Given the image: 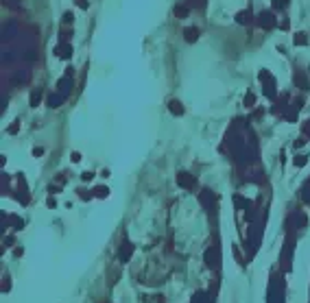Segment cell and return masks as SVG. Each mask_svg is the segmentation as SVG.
Masks as SVG:
<instances>
[{
	"instance_id": "6da1fadb",
	"label": "cell",
	"mask_w": 310,
	"mask_h": 303,
	"mask_svg": "<svg viewBox=\"0 0 310 303\" xmlns=\"http://www.w3.org/2000/svg\"><path fill=\"white\" fill-rule=\"evenodd\" d=\"M258 22H260V26L262 29H271V26H275V18H273V13H260V18H258Z\"/></svg>"
},
{
	"instance_id": "7a4b0ae2",
	"label": "cell",
	"mask_w": 310,
	"mask_h": 303,
	"mask_svg": "<svg viewBox=\"0 0 310 303\" xmlns=\"http://www.w3.org/2000/svg\"><path fill=\"white\" fill-rule=\"evenodd\" d=\"M168 109H170V114H175V116H181V114H184V107H181L179 100H170V103H168Z\"/></svg>"
},
{
	"instance_id": "3957f363",
	"label": "cell",
	"mask_w": 310,
	"mask_h": 303,
	"mask_svg": "<svg viewBox=\"0 0 310 303\" xmlns=\"http://www.w3.org/2000/svg\"><path fill=\"white\" fill-rule=\"evenodd\" d=\"M184 35H186V42L192 44V42H197V39H199V29H186Z\"/></svg>"
},
{
	"instance_id": "277c9868",
	"label": "cell",
	"mask_w": 310,
	"mask_h": 303,
	"mask_svg": "<svg viewBox=\"0 0 310 303\" xmlns=\"http://www.w3.org/2000/svg\"><path fill=\"white\" fill-rule=\"evenodd\" d=\"M308 44V37H306V33H297L295 35V46H306Z\"/></svg>"
},
{
	"instance_id": "5b68a950",
	"label": "cell",
	"mask_w": 310,
	"mask_h": 303,
	"mask_svg": "<svg viewBox=\"0 0 310 303\" xmlns=\"http://www.w3.org/2000/svg\"><path fill=\"white\" fill-rule=\"evenodd\" d=\"M238 22H240V24H245V22H249V11H240V13H238V18H236Z\"/></svg>"
},
{
	"instance_id": "8992f818",
	"label": "cell",
	"mask_w": 310,
	"mask_h": 303,
	"mask_svg": "<svg viewBox=\"0 0 310 303\" xmlns=\"http://www.w3.org/2000/svg\"><path fill=\"white\" fill-rule=\"evenodd\" d=\"M175 15H179V18H186V15H188V7H175Z\"/></svg>"
},
{
	"instance_id": "52a82bcc",
	"label": "cell",
	"mask_w": 310,
	"mask_h": 303,
	"mask_svg": "<svg viewBox=\"0 0 310 303\" xmlns=\"http://www.w3.org/2000/svg\"><path fill=\"white\" fill-rule=\"evenodd\" d=\"M94 192H96V196H101V199H105V196H107V194H109V190L101 186V188H96V190H94Z\"/></svg>"
},
{
	"instance_id": "ba28073f",
	"label": "cell",
	"mask_w": 310,
	"mask_h": 303,
	"mask_svg": "<svg viewBox=\"0 0 310 303\" xmlns=\"http://www.w3.org/2000/svg\"><path fill=\"white\" fill-rule=\"evenodd\" d=\"M37 103H40V92H33L31 94V107H37Z\"/></svg>"
},
{
	"instance_id": "9c48e42d",
	"label": "cell",
	"mask_w": 310,
	"mask_h": 303,
	"mask_svg": "<svg viewBox=\"0 0 310 303\" xmlns=\"http://www.w3.org/2000/svg\"><path fill=\"white\" fill-rule=\"evenodd\" d=\"M59 103H61L59 96H50V98H48V105H50V107H59Z\"/></svg>"
},
{
	"instance_id": "30bf717a",
	"label": "cell",
	"mask_w": 310,
	"mask_h": 303,
	"mask_svg": "<svg viewBox=\"0 0 310 303\" xmlns=\"http://www.w3.org/2000/svg\"><path fill=\"white\" fill-rule=\"evenodd\" d=\"M286 4H288V0H275V2H273V9H284Z\"/></svg>"
},
{
	"instance_id": "8fae6325",
	"label": "cell",
	"mask_w": 310,
	"mask_h": 303,
	"mask_svg": "<svg viewBox=\"0 0 310 303\" xmlns=\"http://www.w3.org/2000/svg\"><path fill=\"white\" fill-rule=\"evenodd\" d=\"M293 164H295V166H304V164H306V157H304V155H297L295 159H293Z\"/></svg>"
},
{
	"instance_id": "7c38bea8",
	"label": "cell",
	"mask_w": 310,
	"mask_h": 303,
	"mask_svg": "<svg viewBox=\"0 0 310 303\" xmlns=\"http://www.w3.org/2000/svg\"><path fill=\"white\" fill-rule=\"evenodd\" d=\"M72 20H74V15L70 13V11H66V13H63V22L68 24V22H72Z\"/></svg>"
},
{
	"instance_id": "4fadbf2b",
	"label": "cell",
	"mask_w": 310,
	"mask_h": 303,
	"mask_svg": "<svg viewBox=\"0 0 310 303\" xmlns=\"http://www.w3.org/2000/svg\"><path fill=\"white\" fill-rule=\"evenodd\" d=\"M70 159H72L74 164H79V161H81V153H76V150H74V153L70 155Z\"/></svg>"
},
{
	"instance_id": "5bb4252c",
	"label": "cell",
	"mask_w": 310,
	"mask_h": 303,
	"mask_svg": "<svg viewBox=\"0 0 310 303\" xmlns=\"http://www.w3.org/2000/svg\"><path fill=\"white\" fill-rule=\"evenodd\" d=\"M70 50H72L70 46H63V53H61V57H63V59H68V57H70Z\"/></svg>"
},
{
	"instance_id": "9a60e30c",
	"label": "cell",
	"mask_w": 310,
	"mask_h": 303,
	"mask_svg": "<svg viewBox=\"0 0 310 303\" xmlns=\"http://www.w3.org/2000/svg\"><path fill=\"white\" fill-rule=\"evenodd\" d=\"M94 175H92V172H83V175H81V179H83V181H90V179H92Z\"/></svg>"
},
{
	"instance_id": "2e32d148",
	"label": "cell",
	"mask_w": 310,
	"mask_h": 303,
	"mask_svg": "<svg viewBox=\"0 0 310 303\" xmlns=\"http://www.w3.org/2000/svg\"><path fill=\"white\" fill-rule=\"evenodd\" d=\"M18 129H20V122H15V125H11V127H9V133H15Z\"/></svg>"
},
{
	"instance_id": "e0dca14e",
	"label": "cell",
	"mask_w": 310,
	"mask_h": 303,
	"mask_svg": "<svg viewBox=\"0 0 310 303\" xmlns=\"http://www.w3.org/2000/svg\"><path fill=\"white\" fill-rule=\"evenodd\" d=\"M33 155H35V157H40V155H44V148H33Z\"/></svg>"
},
{
	"instance_id": "ac0fdd59",
	"label": "cell",
	"mask_w": 310,
	"mask_h": 303,
	"mask_svg": "<svg viewBox=\"0 0 310 303\" xmlns=\"http://www.w3.org/2000/svg\"><path fill=\"white\" fill-rule=\"evenodd\" d=\"M46 205H48V207H55V205H57V201H55V199H53V196H50V199H48V201H46Z\"/></svg>"
},
{
	"instance_id": "d6986e66",
	"label": "cell",
	"mask_w": 310,
	"mask_h": 303,
	"mask_svg": "<svg viewBox=\"0 0 310 303\" xmlns=\"http://www.w3.org/2000/svg\"><path fill=\"white\" fill-rule=\"evenodd\" d=\"M76 4H79L81 9H87V2H85V0H76Z\"/></svg>"
},
{
	"instance_id": "ffe728a7",
	"label": "cell",
	"mask_w": 310,
	"mask_h": 303,
	"mask_svg": "<svg viewBox=\"0 0 310 303\" xmlns=\"http://www.w3.org/2000/svg\"><path fill=\"white\" fill-rule=\"evenodd\" d=\"M308 70H310V68H308Z\"/></svg>"
}]
</instances>
